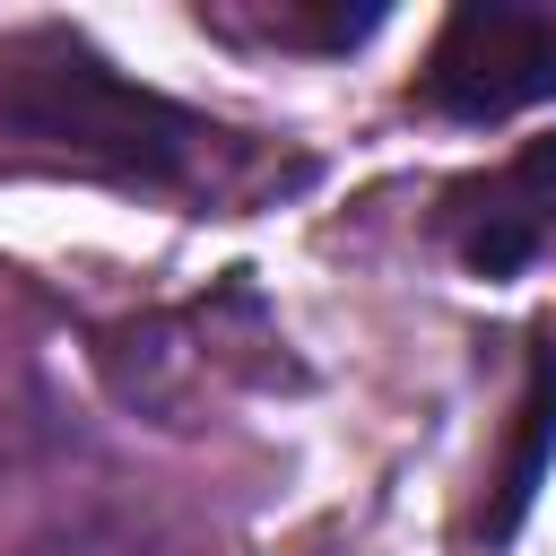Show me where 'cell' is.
I'll use <instances>...</instances> for the list:
<instances>
[{
  "mask_svg": "<svg viewBox=\"0 0 556 556\" xmlns=\"http://www.w3.org/2000/svg\"><path fill=\"white\" fill-rule=\"evenodd\" d=\"M0 130L26 139L35 156H70L113 182H182L200 165V148L217 139L182 104L104 70L87 43H35L0 87Z\"/></svg>",
  "mask_w": 556,
  "mask_h": 556,
  "instance_id": "6da1fadb",
  "label": "cell"
},
{
  "mask_svg": "<svg viewBox=\"0 0 556 556\" xmlns=\"http://www.w3.org/2000/svg\"><path fill=\"white\" fill-rule=\"evenodd\" d=\"M556 96V9L539 0H469L443 17L426 52V104L460 122H495Z\"/></svg>",
  "mask_w": 556,
  "mask_h": 556,
  "instance_id": "7a4b0ae2",
  "label": "cell"
},
{
  "mask_svg": "<svg viewBox=\"0 0 556 556\" xmlns=\"http://www.w3.org/2000/svg\"><path fill=\"white\" fill-rule=\"evenodd\" d=\"M443 235H452V252H460L478 278L530 269V261L556 243V139H530V148H513L504 165L469 174V182L443 200Z\"/></svg>",
  "mask_w": 556,
  "mask_h": 556,
  "instance_id": "3957f363",
  "label": "cell"
},
{
  "mask_svg": "<svg viewBox=\"0 0 556 556\" xmlns=\"http://www.w3.org/2000/svg\"><path fill=\"white\" fill-rule=\"evenodd\" d=\"M547 460H556V348H530V382H521V408H513V452L495 469V504H486V539H513L530 495L547 486Z\"/></svg>",
  "mask_w": 556,
  "mask_h": 556,
  "instance_id": "277c9868",
  "label": "cell"
},
{
  "mask_svg": "<svg viewBox=\"0 0 556 556\" xmlns=\"http://www.w3.org/2000/svg\"><path fill=\"white\" fill-rule=\"evenodd\" d=\"M26 556H182L156 521H130V513H87L70 530H43Z\"/></svg>",
  "mask_w": 556,
  "mask_h": 556,
  "instance_id": "5b68a950",
  "label": "cell"
}]
</instances>
